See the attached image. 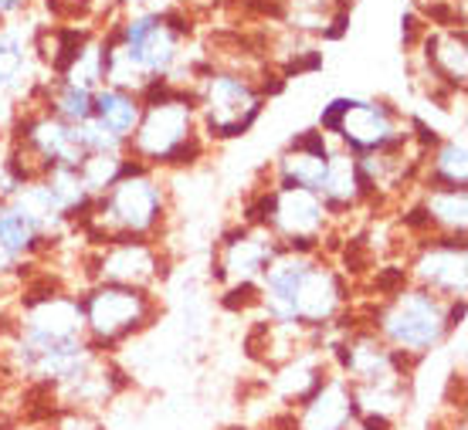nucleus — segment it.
Returning a JSON list of instances; mask_svg holds the SVG:
<instances>
[{
    "mask_svg": "<svg viewBox=\"0 0 468 430\" xmlns=\"http://www.w3.org/2000/svg\"><path fill=\"white\" fill-rule=\"evenodd\" d=\"M143 99V116L136 132L126 142V156L146 170L160 166H184L200 156V119L194 95L187 89H174L166 82H153Z\"/></svg>",
    "mask_w": 468,
    "mask_h": 430,
    "instance_id": "nucleus-1",
    "label": "nucleus"
},
{
    "mask_svg": "<svg viewBox=\"0 0 468 430\" xmlns=\"http://www.w3.org/2000/svg\"><path fill=\"white\" fill-rule=\"evenodd\" d=\"M462 319H465V299L448 302V299L431 295L418 285H404L400 291L377 302L367 326L374 329L398 356L418 362L424 356H431L434 349L445 346L448 336L462 326Z\"/></svg>",
    "mask_w": 468,
    "mask_h": 430,
    "instance_id": "nucleus-2",
    "label": "nucleus"
},
{
    "mask_svg": "<svg viewBox=\"0 0 468 430\" xmlns=\"http://www.w3.org/2000/svg\"><path fill=\"white\" fill-rule=\"evenodd\" d=\"M166 217V186L160 184L156 170L133 163L126 173L109 186L102 197L92 200L79 227L89 234L92 245L106 241H150L164 227Z\"/></svg>",
    "mask_w": 468,
    "mask_h": 430,
    "instance_id": "nucleus-3",
    "label": "nucleus"
},
{
    "mask_svg": "<svg viewBox=\"0 0 468 430\" xmlns=\"http://www.w3.org/2000/svg\"><path fill=\"white\" fill-rule=\"evenodd\" d=\"M79 302H82L85 342L106 356L146 332L156 319L153 291L126 288V285H89L79 295Z\"/></svg>",
    "mask_w": 468,
    "mask_h": 430,
    "instance_id": "nucleus-4",
    "label": "nucleus"
},
{
    "mask_svg": "<svg viewBox=\"0 0 468 430\" xmlns=\"http://www.w3.org/2000/svg\"><path fill=\"white\" fill-rule=\"evenodd\" d=\"M245 224L269 227L279 247L289 251H319L333 227V214L323 197L303 186H269L261 197L248 207Z\"/></svg>",
    "mask_w": 468,
    "mask_h": 430,
    "instance_id": "nucleus-5",
    "label": "nucleus"
},
{
    "mask_svg": "<svg viewBox=\"0 0 468 430\" xmlns=\"http://www.w3.org/2000/svg\"><path fill=\"white\" fill-rule=\"evenodd\" d=\"M319 132L336 136L353 156L384 152L414 140V132H408V119H400L398 109L377 99H333L319 116Z\"/></svg>",
    "mask_w": 468,
    "mask_h": 430,
    "instance_id": "nucleus-6",
    "label": "nucleus"
},
{
    "mask_svg": "<svg viewBox=\"0 0 468 430\" xmlns=\"http://www.w3.org/2000/svg\"><path fill=\"white\" fill-rule=\"evenodd\" d=\"M194 105H197L200 129L214 140H238L255 126L265 112V92L255 79L241 71H207L200 79Z\"/></svg>",
    "mask_w": 468,
    "mask_h": 430,
    "instance_id": "nucleus-7",
    "label": "nucleus"
},
{
    "mask_svg": "<svg viewBox=\"0 0 468 430\" xmlns=\"http://www.w3.org/2000/svg\"><path fill=\"white\" fill-rule=\"evenodd\" d=\"M326 356L333 362V370L350 386L410 383V372H414V362L398 356L370 326H340V339L329 342Z\"/></svg>",
    "mask_w": 468,
    "mask_h": 430,
    "instance_id": "nucleus-8",
    "label": "nucleus"
},
{
    "mask_svg": "<svg viewBox=\"0 0 468 430\" xmlns=\"http://www.w3.org/2000/svg\"><path fill=\"white\" fill-rule=\"evenodd\" d=\"M11 329L24 339V346L31 349V362H35V356L48 352L58 342L85 339L82 302H79V295L55 288V285L48 291H27Z\"/></svg>",
    "mask_w": 468,
    "mask_h": 430,
    "instance_id": "nucleus-9",
    "label": "nucleus"
},
{
    "mask_svg": "<svg viewBox=\"0 0 468 430\" xmlns=\"http://www.w3.org/2000/svg\"><path fill=\"white\" fill-rule=\"evenodd\" d=\"M85 271L89 285H126L153 291L156 281H164L166 261L153 241H106L95 245Z\"/></svg>",
    "mask_w": 468,
    "mask_h": 430,
    "instance_id": "nucleus-10",
    "label": "nucleus"
},
{
    "mask_svg": "<svg viewBox=\"0 0 468 430\" xmlns=\"http://www.w3.org/2000/svg\"><path fill=\"white\" fill-rule=\"evenodd\" d=\"M408 281L418 288L441 295L448 302L465 299L468 291V255H465V237H424L418 255L410 257Z\"/></svg>",
    "mask_w": 468,
    "mask_h": 430,
    "instance_id": "nucleus-11",
    "label": "nucleus"
},
{
    "mask_svg": "<svg viewBox=\"0 0 468 430\" xmlns=\"http://www.w3.org/2000/svg\"><path fill=\"white\" fill-rule=\"evenodd\" d=\"M346 309H350V285L343 271L316 257L295 291V326L326 336L329 329L343 322Z\"/></svg>",
    "mask_w": 468,
    "mask_h": 430,
    "instance_id": "nucleus-12",
    "label": "nucleus"
},
{
    "mask_svg": "<svg viewBox=\"0 0 468 430\" xmlns=\"http://www.w3.org/2000/svg\"><path fill=\"white\" fill-rule=\"evenodd\" d=\"M279 251V241L271 237L269 227L261 224H241L238 231L224 234L221 251H218V281L224 288H255L261 271Z\"/></svg>",
    "mask_w": 468,
    "mask_h": 430,
    "instance_id": "nucleus-13",
    "label": "nucleus"
},
{
    "mask_svg": "<svg viewBox=\"0 0 468 430\" xmlns=\"http://www.w3.org/2000/svg\"><path fill=\"white\" fill-rule=\"evenodd\" d=\"M126 390V372L119 370L112 356L95 352L82 370L69 376L65 383L48 390L51 410H85V414H102V410Z\"/></svg>",
    "mask_w": 468,
    "mask_h": 430,
    "instance_id": "nucleus-14",
    "label": "nucleus"
},
{
    "mask_svg": "<svg viewBox=\"0 0 468 430\" xmlns=\"http://www.w3.org/2000/svg\"><path fill=\"white\" fill-rule=\"evenodd\" d=\"M292 430H346L356 420L353 407V386L336 370L326 372V380L316 386V393L289 410Z\"/></svg>",
    "mask_w": 468,
    "mask_h": 430,
    "instance_id": "nucleus-15",
    "label": "nucleus"
},
{
    "mask_svg": "<svg viewBox=\"0 0 468 430\" xmlns=\"http://www.w3.org/2000/svg\"><path fill=\"white\" fill-rule=\"evenodd\" d=\"M329 142L323 132H303L299 140L289 142V150L279 156L275 163V184L282 186H303V190H313L319 194V184L326 176L329 163Z\"/></svg>",
    "mask_w": 468,
    "mask_h": 430,
    "instance_id": "nucleus-16",
    "label": "nucleus"
},
{
    "mask_svg": "<svg viewBox=\"0 0 468 430\" xmlns=\"http://www.w3.org/2000/svg\"><path fill=\"white\" fill-rule=\"evenodd\" d=\"M329 370H333V362H329V356L323 352V346L305 349V352H299V356L289 360L285 366L271 370L275 372V376H271V393H275V400H282L285 410H295L303 400H309V396L316 393V386L326 380Z\"/></svg>",
    "mask_w": 468,
    "mask_h": 430,
    "instance_id": "nucleus-17",
    "label": "nucleus"
},
{
    "mask_svg": "<svg viewBox=\"0 0 468 430\" xmlns=\"http://www.w3.org/2000/svg\"><path fill=\"white\" fill-rule=\"evenodd\" d=\"M319 197L326 204V210L336 217H346L350 210H360L367 204L360 184V170H356V156L346 150H333L326 163V176L319 184Z\"/></svg>",
    "mask_w": 468,
    "mask_h": 430,
    "instance_id": "nucleus-18",
    "label": "nucleus"
},
{
    "mask_svg": "<svg viewBox=\"0 0 468 430\" xmlns=\"http://www.w3.org/2000/svg\"><path fill=\"white\" fill-rule=\"evenodd\" d=\"M421 214L438 237H465L468 190L465 186H421Z\"/></svg>",
    "mask_w": 468,
    "mask_h": 430,
    "instance_id": "nucleus-19",
    "label": "nucleus"
},
{
    "mask_svg": "<svg viewBox=\"0 0 468 430\" xmlns=\"http://www.w3.org/2000/svg\"><path fill=\"white\" fill-rule=\"evenodd\" d=\"M424 61L431 71L434 85H445L452 92H462L468 79V55H465V31H438L424 37Z\"/></svg>",
    "mask_w": 468,
    "mask_h": 430,
    "instance_id": "nucleus-20",
    "label": "nucleus"
},
{
    "mask_svg": "<svg viewBox=\"0 0 468 430\" xmlns=\"http://www.w3.org/2000/svg\"><path fill=\"white\" fill-rule=\"evenodd\" d=\"M143 116V99L133 92H122V89H112V85H102L95 89L92 95V119L99 126L112 132L116 140L129 142V136L136 132Z\"/></svg>",
    "mask_w": 468,
    "mask_h": 430,
    "instance_id": "nucleus-21",
    "label": "nucleus"
},
{
    "mask_svg": "<svg viewBox=\"0 0 468 430\" xmlns=\"http://www.w3.org/2000/svg\"><path fill=\"white\" fill-rule=\"evenodd\" d=\"M410 383H387V386H353V407L356 417L380 420L398 427L400 417L408 414Z\"/></svg>",
    "mask_w": 468,
    "mask_h": 430,
    "instance_id": "nucleus-22",
    "label": "nucleus"
},
{
    "mask_svg": "<svg viewBox=\"0 0 468 430\" xmlns=\"http://www.w3.org/2000/svg\"><path fill=\"white\" fill-rule=\"evenodd\" d=\"M424 156H428L421 163L424 186H465L468 184L465 140H438Z\"/></svg>",
    "mask_w": 468,
    "mask_h": 430,
    "instance_id": "nucleus-23",
    "label": "nucleus"
},
{
    "mask_svg": "<svg viewBox=\"0 0 468 430\" xmlns=\"http://www.w3.org/2000/svg\"><path fill=\"white\" fill-rule=\"evenodd\" d=\"M45 234L37 231V224L21 214V210L14 207V204H0V247L14 255L17 261H31V257L45 247Z\"/></svg>",
    "mask_w": 468,
    "mask_h": 430,
    "instance_id": "nucleus-24",
    "label": "nucleus"
},
{
    "mask_svg": "<svg viewBox=\"0 0 468 430\" xmlns=\"http://www.w3.org/2000/svg\"><path fill=\"white\" fill-rule=\"evenodd\" d=\"M41 184L51 190V197L58 200V207L65 210V217L71 224H79L92 207V194L85 190L82 176H79V166H51L48 173L37 176Z\"/></svg>",
    "mask_w": 468,
    "mask_h": 430,
    "instance_id": "nucleus-25",
    "label": "nucleus"
},
{
    "mask_svg": "<svg viewBox=\"0 0 468 430\" xmlns=\"http://www.w3.org/2000/svg\"><path fill=\"white\" fill-rule=\"evenodd\" d=\"M126 166H129L126 152H92V156H85L82 163H79V176H82L85 190H89L95 200V197H102L109 186L126 173Z\"/></svg>",
    "mask_w": 468,
    "mask_h": 430,
    "instance_id": "nucleus-26",
    "label": "nucleus"
},
{
    "mask_svg": "<svg viewBox=\"0 0 468 430\" xmlns=\"http://www.w3.org/2000/svg\"><path fill=\"white\" fill-rule=\"evenodd\" d=\"M92 95L95 92H89L82 85H71L58 79V85L48 95V112L58 116L61 122H69V126H79L85 119H92Z\"/></svg>",
    "mask_w": 468,
    "mask_h": 430,
    "instance_id": "nucleus-27",
    "label": "nucleus"
},
{
    "mask_svg": "<svg viewBox=\"0 0 468 430\" xmlns=\"http://www.w3.org/2000/svg\"><path fill=\"white\" fill-rule=\"evenodd\" d=\"M24 65H27L24 35L14 27H0V92H11L21 85Z\"/></svg>",
    "mask_w": 468,
    "mask_h": 430,
    "instance_id": "nucleus-28",
    "label": "nucleus"
},
{
    "mask_svg": "<svg viewBox=\"0 0 468 430\" xmlns=\"http://www.w3.org/2000/svg\"><path fill=\"white\" fill-rule=\"evenodd\" d=\"M45 430H106L102 414H85V410H51L41 417Z\"/></svg>",
    "mask_w": 468,
    "mask_h": 430,
    "instance_id": "nucleus-29",
    "label": "nucleus"
},
{
    "mask_svg": "<svg viewBox=\"0 0 468 430\" xmlns=\"http://www.w3.org/2000/svg\"><path fill=\"white\" fill-rule=\"evenodd\" d=\"M434 430H468V417H465V396L458 404H448L445 414L434 420Z\"/></svg>",
    "mask_w": 468,
    "mask_h": 430,
    "instance_id": "nucleus-30",
    "label": "nucleus"
},
{
    "mask_svg": "<svg viewBox=\"0 0 468 430\" xmlns=\"http://www.w3.org/2000/svg\"><path fill=\"white\" fill-rule=\"evenodd\" d=\"M24 4H27V0H0V21H4V17H11V14H17V11H24Z\"/></svg>",
    "mask_w": 468,
    "mask_h": 430,
    "instance_id": "nucleus-31",
    "label": "nucleus"
},
{
    "mask_svg": "<svg viewBox=\"0 0 468 430\" xmlns=\"http://www.w3.org/2000/svg\"><path fill=\"white\" fill-rule=\"evenodd\" d=\"M346 430H370V427H367V424H363V420L356 417V420H353V424H350V427H346Z\"/></svg>",
    "mask_w": 468,
    "mask_h": 430,
    "instance_id": "nucleus-32",
    "label": "nucleus"
},
{
    "mask_svg": "<svg viewBox=\"0 0 468 430\" xmlns=\"http://www.w3.org/2000/svg\"><path fill=\"white\" fill-rule=\"evenodd\" d=\"M0 430H11V420H4V417H0Z\"/></svg>",
    "mask_w": 468,
    "mask_h": 430,
    "instance_id": "nucleus-33",
    "label": "nucleus"
},
{
    "mask_svg": "<svg viewBox=\"0 0 468 430\" xmlns=\"http://www.w3.org/2000/svg\"><path fill=\"white\" fill-rule=\"evenodd\" d=\"M303 4H329V0H303Z\"/></svg>",
    "mask_w": 468,
    "mask_h": 430,
    "instance_id": "nucleus-34",
    "label": "nucleus"
}]
</instances>
